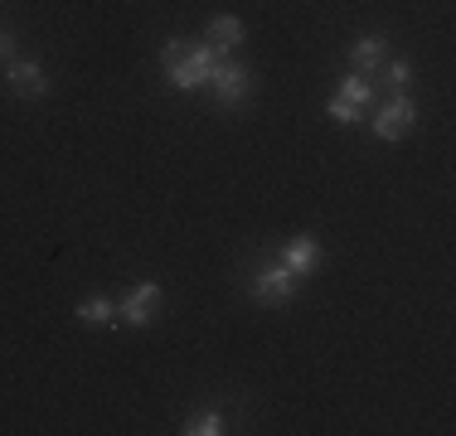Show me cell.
I'll list each match as a JSON object with an SVG mask.
<instances>
[{"label":"cell","instance_id":"1","mask_svg":"<svg viewBox=\"0 0 456 436\" xmlns=\"http://www.w3.org/2000/svg\"><path fill=\"white\" fill-rule=\"evenodd\" d=\"M214 63H219V53L209 49V44H190V49L180 53L175 63H166V83L175 87V93H194V87H209V73Z\"/></svg>","mask_w":456,"mask_h":436},{"label":"cell","instance_id":"2","mask_svg":"<svg viewBox=\"0 0 456 436\" xmlns=\"http://www.w3.org/2000/svg\"><path fill=\"white\" fill-rule=\"evenodd\" d=\"M160 287L156 281H141V287H132L122 301H117V325H132V330H146L151 320L160 315Z\"/></svg>","mask_w":456,"mask_h":436},{"label":"cell","instance_id":"3","mask_svg":"<svg viewBox=\"0 0 456 436\" xmlns=\"http://www.w3.org/2000/svg\"><path fill=\"white\" fill-rule=\"evenodd\" d=\"M412 122H418V102H412L408 93H394L384 107H379V117L369 126H374V136L379 141H398V136H408Z\"/></svg>","mask_w":456,"mask_h":436},{"label":"cell","instance_id":"4","mask_svg":"<svg viewBox=\"0 0 456 436\" xmlns=\"http://www.w3.org/2000/svg\"><path fill=\"white\" fill-rule=\"evenodd\" d=\"M248 87H253V78H248L243 63H233V59H219V63H214L209 93H214V102H219V107H243Z\"/></svg>","mask_w":456,"mask_h":436},{"label":"cell","instance_id":"5","mask_svg":"<svg viewBox=\"0 0 456 436\" xmlns=\"http://www.w3.org/2000/svg\"><path fill=\"white\" fill-rule=\"evenodd\" d=\"M253 301L257 305H291L297 301V277H291L281 262H267V267L253 277Z\"/></svg>","mask_w":456,"mask_h":436},{"label":"cell","instance_id":"6","mask_svg":"<svg viewBox=\"0 0 456 436\" xmlns=\"http://www.w3.org/2000/svg\"><path fill=\"white\" fill-rule=\"evenodd\" d=\"M5 83L15 97H45L49 93V73L35 59H10L5 63Z\"/></svg>","mask_w":456,"mask_h":436},{"label":"cell","instance_id":"7","mask_svg":"<svg viewBox=\"0 0 456 436\" xmlns=\"http://www.w3.org/2000/svg\"><path fill=\"white\" fill-rule=\"evenodd\" d=\"M281 267H287L297 281H301V277H316V271H321V243H316L311 233L291 238V243L281 247Z\"/></svg>","mask_w":456,"mask_h":436},{"label":"cell","instance_id":"8","mask_svg":"<svg viewBox=\"0 0 456 436\" xmlns=\"http://www.w3.org/2000/svg\"><path fill=\"white\" fill-rule=\"evenodd\" d=\"M384 63H388V44H384V35H360V39L350 44V73H364V78H374Z\"/></svg>","mask_w":456,"mask_h":436},{"label":"cell","instance_id":"9","mask_svg":"<svg viewBox=\"0 0 456 436\" xmlns=\"http://www.w3.org/2000/svg\"><path fill=\"white\" fill-rule=\"evenodd\" d=\"M243 35H248V29H243V20H238V15H219L209 25V35H204V44H209L219 59H233V49L243 44Z\"/></svg>","mask_w":456,"mask_h":436},{"label":"cell","instance_id":"10","mask_svg":"<svg viewBox=\"0 0 456 436\" xmlns=\"http://www.w3.org/2000/svg\"><path fill=\"white\" fill-rule=\"evenodd\" d=\"M78 320H83V325H117V301H112V296H88V301H78Z\"/></svg>","mask_w":456,"mask_h":436},{"label":"cell","instance_id":"11","mask_svg":"<svg viewBox=\"0 0 456 436\" xmlns=\"http://www.w3.org/2000/svg\"><path fill=\"white\" fill-rule=\"evenodd\" d=\"M184 436H219L224 432V412L219 408H204V412H190L184 417V427H180Z\"/></svg>","mask_w":456,"mask_h":436},{"label":"cell","instance_id":"12","mask_svg":"<svg viewBox=\"0 0 456 436\" xmlns=\"http://www.w3.org/2000/svg\"><path fill=\"white\" fill-rule=\"evenodd\" d=\"M325 112H330V122H340V126H354V122H364V107H360V102H345L340 93L330 97V107H325Z\"/></svg>","mask_w":456,"mask_h":436},{"label":"cell","instance_id":"13","mask_svg":"<svg viewBox=\"0 0 456 436\" xmlns=\"http://www.w3.org/2000/svg\"><path fill=\"white\" fill-rule=\"evenodd\" d=\"M340 97H345V102L369 107V78H364V73H345V78H340Z\"/></svg>","mask_w":456,"mask_h":436},{"label":"cell","instance_id":"14","mask_svg":"<svg viewBox=\"0 0 456 436\" xmlns=\"http://www.w3.org/2000/svg\"><path fill=\"white\" fill-rule=\"evenodd\" d=\"M379 73H388V87H394V93H408V87H412V63H408V59L384 63Z\"/></svg>","mask_w":456,"mask_h":436},{"label":"cell","instance_id":"15","mask_svg":"<svg viewBox=\"0 0 456 436\" xmlns=\"http://www.w3.org/2000/svg\"><path fill=\"white\" fill-rule=\"evenodd\" d=\"M15 35H10V29H0V63H10V59H15Z\"/></svg>","mask_w":456,"mask_h":436}]
</instances>
